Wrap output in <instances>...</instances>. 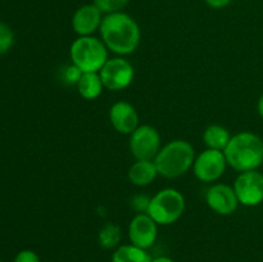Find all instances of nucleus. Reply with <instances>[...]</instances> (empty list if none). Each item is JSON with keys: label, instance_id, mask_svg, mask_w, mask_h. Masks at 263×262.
I'll list each match as a JSON object with an SVG mask.
<instances>
[{"label": "nucleus", "instance_id": "obj_1", "mask_svg": "<svg viewBox=\"0 0 263 262\" xmlns=\"http://www.w3.org/2000/svg\"><path fill=\"white\" fill-rule=\"evenodd\" d=\"M99 31L108 50L118 55L123 57L134 53L140 44V27L138 22L125 12L105 14Z\"/></svg>", "mask_w": 263, "mask_h": 262}, {"label": "nucleus", "instance_id": "obj_2", "mask_svg": "<svg viewBox=\"0 0 263 262\" xmlns=\"http://www.w3.org/2000/svg\"><path fill=\"white\" fill-rule=\"evenodd\" d=\"M223 153L228 164L234 170L253 171L263 163V140L257 134L241 131L231 136Z\"/></svg>", "mask_w": 263, "mask_h": 262}, {"label": "nucleus", "instance_id": "obj_3", "mask_svg": "<svg viewBox=\"0 0 263 262\" xmlns=\"http://www.w3.org/2000/svg\"><path fill=\"white\" fill-rule=\"evenodd\" d=\"M194 161V146L181 139L164 144L154 158L158 174L166 179H176L186 174L193 169Z\"/></svg>", "mask_w": 263, "mask_h": 262}, {"label": "nucleus", "instance_id": "obj_4", "mask_svg": "<svg viewBox=\"0 0 263 262\" xmlns=\"http://www.w3.org/2000/svg\"><path fill=\"white\" fill-rule=\"evenodd\" d=\"M69 57L84 73L99 72L109 59L105 44L95 36H79L69 48Z\"/></svg>", "mask_w": 263, "mask_h": 262}, {"label": "nucleus", "instance_id": "obj_5", "mask_svg": "<svg viewBox=\"0 0 263 262\" xmlns=\"http://www.w3.org/2000/svg\"><path fill=\"white\" fill-rule=\"evenodd\" d=\"M185 198L179 190L167 188L159 190L151 198L148 213L158 225H171L176 222L185 212Z\"/></svg>", "mask_w": 263, "mask_h": 262}, {"label": "nucleus", "instance_id": "obj_6", "mask_svg": "<svg viewBox=\"0 0 263 262\" xmlns=\"http://www.w3.org/2000/svg\"><path fill=\"white\" fill-rule=\"evenodd\" d=\"M104 89L112 91H120L130 86L134 81L135 71L127 59L122 57L108 59L107 63L99 71Z\"/></svg>", "mask_w": 263, "mask_h": 262}, {"label": "nucleus", "instance_id": "obj_7", "mask_svg": "<svg viewBox=\"0 0 263 262\" xmlns=\"http://www.w3.org/2000/svg\"><path fill=\"white\" fill-rule=\"evenodd\" d=\"M228 167L225 153L216 149H205L195 157L193 171L202 182H215L223 176Z\"/></svg>", "mask_w": 263, "mask_h": 262}, {"label": "nucleus", "instance_id": "obj_8", "mask_svg": "<svg viewBox=\"0 0 263 262\" xmlns=\"http://www.w3.org/2000/svg\"><path fill=\"white\" fill-rule=\"evenodd\" d=\"M130 151L135 159L154 161L161 151V135L156 127L151 125H139L130 135Z\"/></svg>", "mask_w": 263, "mask_h": 262}, {"label": "nucleus", "instance_id": "obj_9", "mask_svg": "<svg viewBox=\"0 0 263 262\" xmlns=\"http://www.w3.org/2000/svg\"><path fill=\"white\" fill-rule=\"evenodd\" d=\"M233 188L240 204L254 207L263 202V174L257 170L240 172Z\"/></svg>", "mask_w": 263, "mask_h": 262}, {"label": "nucleus", "instance_id": "obj_10", "mask_svg": "<svg viewBox=\"0 0 263 262\" xmlns=\"http://www.w3.org/2000/svg\"><path fill=\"white\" fill-rule=\"evenodd\" d=\"M158 236V223L148 213H138L128 223V239L131 244L143 249L154 246Z\"/></svg>", "mask_w": 263, "mask_h": 262}, {"label": "nucleus", "instance_id": "obj_11", "mask_svg": "<svg viewBox=\"0 0 263 262\" xmlns=\"http://www.w3.org/2000/svg\"><path fill=\"white\" fill-rule=\"evenodd\" d=\"M205 202L213 212L221 216L233 215L238 210V197L233 186L226 184H213L205 192Z\"/></svg>", "mask_w": 263, "mask_h": 262}, {"label": "nucleus", "instance_id": "obj_12", "mask_svg": "<svg viewBox=\"0 0 263 262\" xmlns=\"http://www.w3.org/2000/svg\"><path fill=\"white\" fill-rule=\"evenodd\" d=\"M103 17L102 10L94 3L81 5L72 15V28L79 36H92L100 28Z\"/></svg>", "mask_w": 263, "mask_h": 262}, {"label": "nucleus", "instance_id": "obj_13", "mask_svg": "<svg viewBox=\"0 0 263 262\" xmlns=\"http://www.w3.org/2000/svg\"><path fill=\"white\" fill-rule=\"evenodd\" d=\"M109 121L117 133L131 135L139 127L138 110L131 103L121 100L110 107Z\"/></svg>", "mask_w": 263, "mask_h": 262}, {"label": "nucleus", "instance_id": "obj_14", "mask_svg": "<svg viewBox=\"0 0 263 262\" xmlns=\"http://www.w3.org/2000/svg\"><path fill=\"white\" fill-rule=\"evenodd\" d=\"M158 175L156 163L149 159H136L127 172V177L131 184L141 188L151 185Z\"/></svg>", "mask_w": 263, "mask_h": 262}, {"label": "nucleus", "instance_id": "obj_15", "mask_svg": "<svg viewBox=\"0 0 263 262\" xmlns=\"http://www.w3.org/2000/svg\"><path fill=\"white\" fill-rule=\"evenodd\" d=\"M77 90L79 94L86 100H94L102 95L104 90L102 79L99 72H86L82 73L81 79L77 82Z\"/></svg>", "mask_w": 263, "mask_h": 262}, {"label": "nucleus", "instance_id": "obj_16", "mask_svg": "<svg viewBox=\"0 0 263 262\" xmlns=\"http://www.w3.org/2000/svg\"><path fill=\"white\" fill-rule=\"evenodd\" d=\"M231 135L226 127L221 125H211L203 133V141L208 149L223 152L230 141Z\"/></svg>", "mask_w": 263, "mask_h": 262}, {"label": "nucleus", "instance_id": "obj_17", "mask_svg": "<svg viewBox=\"0 0 263 262\" xmlns=\"http://www.w3.org/2000/svg\"><path fill=\"white\" fill-rule=\"evenodd\" d=\"M153 258L146 249L139 248L134 244H123L115 251L112 262H152Z\"/></svg>", "mask_w": 263, "mask_h": 262}, {"label": "nucleus", "instance_id": "obj_18", "mask_svg": "<svg viewBox=\"0 0 263 262\" xmlns=\"http://www.w3.org/2000/svg\"><path fill=\"white\" fill-rule=\"evenodd\" d=\"M121 229L116 223H107L102 228L98 235V240L102 248L104 249H115L118 248V244L121 241Z\"/></svg>", "mask_w": 263, "mask_h": 262}, {"label": "nucleus", "instance_id": "obj_19", "mask_svg": "<svg viewBox=\"0 0 263 262\" xmlns=\"http://www.w3.org/2000/svg\"><path fill=\"white\" fill-rule=\"evenodd\" d=\"M130 0H94V4L102 10L103 14L122 12Z\"/></svg>", "mask_w": 263, "mask_h": 262}, {"label": "nucleus", "instance_id": "obj_20", "mask_svg": "<svg viewBox=\"0 0 263 262\" xmlns=\"http://www.w3.org/2000/svg\"><path fill=\"white\" fill-rule=\"evenodd\" d=\"M14 44V33L12 28L5 23L0 22V55L7 53Z\"/></svg>", "mask_w": 263, "mask_h": 262}, {"label": "nucleus", "instance_id": "obj_21", "mask_svg": "<svg viewBox=\"0 0 263 262\" xmlns=\"http://www.w3.org/2000/svg\"><path fill=\"white\" fill-rule=\"evenodd\" d=\"M82 73H84V72H82L79 67H76L73 63H72L64 68L63 80L69 85H77V82H79L80 79H81Z\"/></svg>", "mask_w": 263, "mask_h": 262}, {"label": "nucleus", "instance_id": "obj_22", "mask_svg": "<svg viewBox=\"0 0 263 262\" xmlns=\"http://www.w3.org/2000/svg\"><path fill=\"white\" fill-rule=\"evenodd\" d=\"M14 262H40V258H39L37 253H35L33 251L25 249L15 256Z\"/></svg>", "mask_w": 263, "mask_h": 262}, {"label": "nucleus", "instance_id": "obj_23", "mask_svg": "<svg viewBox=\"0 0 263 262\" xmlns=\"http://www.w3.org/2000/svg\"><path fill=\"white\" fill-rule=\"evenodd\" d=\"M205 4L210 5L211 8H215V9H221V8H225L230 4L233 0H204Z\"/></svg>", "mask_w": 263, "mask_h": 262}, {"label": "nucleus", "instance_id": "obj_24", "mask_svg": "<svg viewBox=\"0 0 263 262\" xmlns=\"http://www.w3.org/2000/svg\"><path fill=\"white\" fill-rule=\"evenodd\" d=\"M257 110H258V115L261 116V118L263 120V94L259 97L258 103H257Z\"/></svg>", "mask_w": 263, "mask_h": 262}, {"label": "nucleus", "instance_id": "obj_25", "mask_svg": "<svg viewBox=\"0 0 263 262\" xmlns=\"http://www.w3.org/2000/svg\"><path fill=\"white\" fill-rule=\"evenodd\" d=\"M152 262H175V261L172 258H170V257L162 256V257H157V258H153V261Z\"/></svg>", "mask_w": 263, "mask_h": 262}, {"label": "nucleus", "instance_id": "obj_26", "mask_svg": "<svg viewBox=\"0 0 263 262\" xmlns=\"http://www.w3.org/2000/svg\"><path fill=\"white\" fill-rule=\"evenodd\" d=\"M0 262H3V261H0Z\"/></svg>", "mask_w": 263, "mask_h": 262}]
</instances>
